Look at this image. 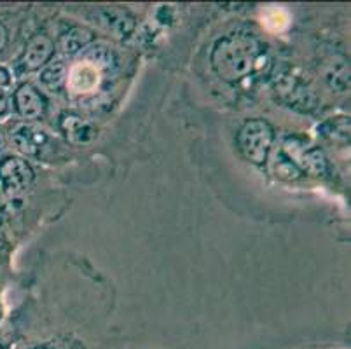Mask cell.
Returning a JSON list of instances; mask_svg holds the SVG:
<instances>
[{"mask_svg": "<svg viewBox=\"0 0 351 349\" xmlns=\"http://www.w3.org/2000/svg\"><path fill=\"white\" fill-rule=\"evenodd\" d=\"M0 149H2V136H0Z\"/></svg>", "mask_w": 351, "mask_h": 349, "instance_id": "21", "label": "cell"}, {"mask_svg": "<svg viewBox=\"0 0 351 349\" xmlns=\"http://www.w3.org/2000/svg\"><path fill=\"white\" fill-rule=\"evenodd\" d=\"M276 175H278L282 180H289V182L299 180V178L302 177L301 169L293 165V163L287 158L282 150H280V154L276 156Z\"/></svg>", "mask_w": 351, "mask_h": 349, "instance_id": "16", "label": "cell"}, {"mask_svg": "<svg viewBox=\"0 0 351 349\" xmlns=\"http://www.w3.org/2000/svg\"><path fill=\"white\" fill-rule=\"evenodd\" d=\"M60 128L65 133L66 140H69L72 145H88L95 140L97 136V130L89 121H86L81 115L73 114V112H65V114L60 117Z\"/></svg>", "mask_w": 351, "mask_h": 349, "instance_id": "9", "label": "cell"}, {"mask_svg": "<svg viewBox=\"0 0 351 349\" xmlns=\"http://www.w3.org/2000/svg\"><path fill=\"white\" fill-rule=\"evenodd\" d=\"M11 142L14 149L27 158H40L47 143V134L32 124H18L11 131Z\"/></svg>", "mask_w": 351, "mask_h": 349, "instance_id": "6", "label": "cell"}, {"mask_svg": "<svg viewBox=\"0 0 351 349\" xmlns=\"http://www.w3.org/2000/svg\"><path fill=\"white\" fill-rule=\"evenodd\" d=\"M280 14H283L282 9H276V8L269 9V11L266 12V16H264V23H266L269 28H273V30H282L283 27H287L289 21H287V16L285 18H282Z\"/></svg>", "mask_w": 351, "mask_h": 349, "instance_id": "17", "label": "cell"}, {"mask_svg": "<svg viewBox=\"0 0 351 349\" xmlns=\"http://www.w3.org/2000/svg\"><path fill=\"white\" fill-rule=\"evenodd\" d=\"M40 349H46V348H40Z\"/></svg>", "mask_w": 351, "mask_h": 349, "instance_id": "22", "label": "cell"}, {"mask_svg": "<svg viewBox=\"0 0 351 349\" xmlns=\"http://www.w3.org/2000/svg\"><path fill=\"white\" fill-rule=\"evenodd\" d=\"M95 40V32L86 27H73L60 37V49L65 54H77Z\"/></svg>", "mask_w": 351, "mask_h": 349, "instance_id": "11", "label": "cell"}, {"mask_svg": "<svg viewBox=\"0 0 351 349\" xmlns=\"http://www.w3.org/2000/svg\"><path fill=\"white\" fill-rule=\"evenodd\" d=\"M11 84V73L5 67L0 65V88H4V86Z\"/></svg>", "mask_w": 351, "mask_h": 349, "instance_id": "19", "label": "cell"}, {"mask_svg": "<svg viewBox=\"0 0 351 349\" xmlns=\"http://www.w3.org/2000/svg\"><path fill=\"white\" fill-rule=\"evenodd\" d=\"M282 152L301 169V173H308V175L317 178L327 175L328 166L324 152L317 147L309 145L304 140L295 139V136L285 140Z\"/></svg>", "mask_w": 351, "mask_h": 349, "instance_id": "4", "label": "cell"}, {"mask_svg": "<svg viewBox=\"0 0 351 349\" xmlns=\"http://www.w3.org/2000/svg\"><path fill=\"white\" fill-rule=\"evenodd\" d=\"M84 62L104 72V70L112 69L114 63H116V54H114L112 47H108L107 44H97V46L86 51Z\"/></svg>", "mask_w": 351, "mask_h": 349, "instance_id": "15", "label": "cell"}, {"mask_svg": "<svg viewBox=\"0 0 351 349\" xmlns=\"http://www.w3.org/2000/svg\"><path fill=\"white\" fill-rule=\"evenodd\" d=\"M104 23L107 25L108 30L112 32L116 37H128L135 30V19L128 12L119 11V9H105L104 11Z\"/></svg>", "mask_w": 351, "mask_h": 349, "instance_id": "12", "label": "cell"}, {"mask_svg": "<svg viewBox=\"0 0 351 349\" xmlns=\"http://www.w3.org/2000/svg\"><path fill=\"white\" fill-rule=\"evenodd\" d=\"M9 110V96L4 91V88H0V117L8 114Z\"/></svg>", "mask_w": 351, "mask_h": 349, "instance_id": "18", "label": "cell"}, {"mask_svg": "<svg viewBox=\"0 0 351 349\" xmlns=\"http://www.w3.org/2000/svg\"><path fill=\"white\" fill-rule=\"evenodd\" d=\"M54 53V43L47 35H35L30 43L25 47L23 54L20 58L21 69L27 72L44 69L49 63L51 56Z\"/></svg>", "mask_w": 351, "mask_h": 349, "instance_id": "7", "label": "cell"}, {"mask_svg": "<svg viewBox=\"0 0 351 349\" xmlns=\"http://www.w3.org/2000/svg\"><path fill=\"white\" fill-rule=\"evenodd\" d=\"M34 182V169L25 159L5 158L0 161V185L8 194H18L30 187Z\"/></svg>", "mask_w": 351, "mask_h": 349, "instance_id": "5", "label": "cell"}, {"mask_svg": "<svg viewBox=\"0 0 351 349\" xmlns=\"http://www.w3.org/2000/svg\"><path fill=\"white\" fill-rule=\"evenodd\" d=\"M264 60L263 43L250 32H232L219 38L210 62L222 81L238 82L247 79Z\"/></svg>", "mask_w": 351, "mask_h": 349, "instance_id": "1", "label": "cell"}, {"mask_svg": "<svg viewBox=\"0 0 351 349\" xmlns=\"http://www.w3.org/2000/svg\"><path fill=\"white\" fill-rule=\"evenodd\" d=\"M274 133L269 123L264 119H250L239 128L238 149L252 165H266L269 150L273 147Z\"/></svg>", "mask_w": 351, "mask_h": 349, "instance_id": "3", "label": "cell"}, {"mask_svg": "<svg viewBox=\"0 0 351 349\" xmlns=\"http://www.w3.org/2000/svg\"><path fill=\"white\" fill-rule=\"evenodd\" d=\"M100 73V70L95 69L93 65L82 62L79 63L77 67H73L72 70H69L66 84H69L70 89L75 93H89L97 88Z\"/></svg>", "mask_w": 351, "mask_h": 349, "instance_id": "10", "label": "cell"}, {"mask_svg": "<svg viewBox=\"0 0 351 349\" xmlns=\"http://www.w3.org/2000/svg\"><path fill=\"white\" fill-rule=\"evenodd\" d=\"M14 107L23 119L37 121L46 112V100L37 88L32 84H21L14 91Z\"/></svg>", "mask_w": 351, "mask_h": 349, "instance_id": "8", "label": "cell"}, {"mask_svg": "<svg viewBox=\"0 0 351 349\" xmlns=\"http://www.w3.org/2000/svg\"><path fill=\"white\" fill-rule=\"evenodd\" d=\"M69 79V69L63 62H49L40 72V84L49 91L58 93Z\"/></svg>", "mask_w": 351, "mask_h": 349, "instance_id": "13", "label": "cell"}, {"mask_svg": "<svg viewBox=\"0 0 351 349\" xmlns=\"http://www.w3.org/2000/svg\"><path fill=\"white\" fill-rule=\"evenodd\" d=\"M271 88L285 107L299 112H313L318 107V95L304 77L283 69L271 79Z\"/></svg>", "mask_w": 351, "mask_h": 349, "instance_id": "2", "label": "cell"}, {"mask_svg": "<svg viewBox=\"0 0 351 349\" xmlns=\"http://www.w3.org/2000/svg\"><path fill=\"white\" fill-rule=\"evenodd\" d=\"M318 131L328 142L346 143L350 142V119L348 117H332V119L325 121L318 128Z\"/></svg>", "mask_w": 351, "mask_h": 349, "instance_id": "14", "label": "cell"}, {"mask_svg": "<svg viewBox=\"0 0 351 349\" xmlns=\"http://www.w3.org/2000/svg\"><path fill=\"white\" fill-rule=\"evenodd\" d=\"M0 349H2V348H0Z\"/></svg>", "mask_w": 351, "mask_h": 349, "instance_id": "23", "label": "cell"}, {"mask_svg": "<svg viewBox=\"0 0 351 349\" xmlns=\"http://www.w3.org/2000/svg\"><path fill=\"white\" fill-rule=\"evenodd\" d=\"M8 40H9L8 28H5L4 25L0 23V51H4V47L8 46Z\"/></svg>", "mask_w": 351, "mask_h": 349, "instance_id": "20", "label": "cell"}]
</instances>
